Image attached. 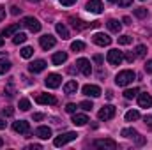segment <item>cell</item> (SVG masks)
Listing matches in <instances>:
<instances>
[{"instance_id":"cell-1","label":"cell","mask_w":152,"mask_h":150,"mask_svg":"<svg viewBox=\"0 0 152 150\" xmlns=\"http://www.w3.org/2000/svg\"><path fill=\"white\" fill-rule=\"evenodd\" d=\"M134 78H136L134 71H131V69H124V71H120L118 74L115 76V83H117L118 87H127L129 83H133Z\"/></svg>"},{"instance_id":"cell-2","label":"cell","mask_w":152,"mask_h":150,"mask_svg":"<svg viewBox=\"0 0 152 150\" xmlns=\"http://www.w3.org/2000/svg\"><path fill=\"white\" fill-rule=\"evenodd\" d=\"M76 138H78V134L73 133V131H69V133H64V134L57 136V138L53 140V145H55V147H64V145H67L69 141H75Z\"/></svg>"},{"instance_id":"cell-3","label":"cell","mask_w":152,"mask_h":150,"mask_svg":"<svg viewBox=\"0 0 152 150\" xmlns=\"http://www.w3.org/2000/svg\"><path fill=\"white\" fill-rule=\"evenodd\" d=\"M106 60L110 66H120L122 60H124V53L118 51V50H110L108 55H106Z\"/></svg>"},{"instance_id":"cell-4","label":"cell","mask_w":152,"mask_h":150,"mask_svg":"<svg viewBox=\"0 0 152 150\" xmlns=\"http://www.w3.org/2000/svg\"><path fill=\"white\" fill-rule=\"evenodd\" d=\"M21 25H23L25 28H28L30 32H39V30H41V23H39V20H36L34 16L23 18V20H21Z\"/></svg>"},{"instance_id":"cell-5","label":"cell","mask_w":152,"mask_h":150,"mask_svg":"<svg viewBox=\"0 0 152 150\" xmlns=\"http://www.w3.org/2000/svg\"><path fill=\"white\" fill-rule=\"evenodd\" d=\"M76 69H78L83 76H90V73H92L90 60H87V58H78V60H76Z\"/></svg>"},{"instance_id":"cell-6","label":"cell","mask_w":152,"mask_h":150,"mask_svg":"<svg viewBox=\"0 0 152 150\" xmlns=\"http://www.w3.org/2000/svg\"><path fill=\"white\" fill-rule=\"evenodd\" d=\"M44 83H46V87H48V88H58V87H60V83H62V76L51 73V74H48L46 78H44Z\"/></svg>"},{"instance_id":"cell-7","label":"cell","mask_w":152,"mask_h":150,"mask_svg":"<svg viewBox=\"0 0 152 150\" xmlns=\"http://www.w3.org/2000/svg\"><path fill=\"white\" fill-rule=\"evenodd\" d=\"M115 106H112V104H106V106H103L101 110H99V113H97V117H99V120H110V118H113L115 117Z\"/></svg>"},{"instance_id":"cell-8","label":"cell","mask_w":152,"mask_h":150,"mask_svg":"<svg viewBox=\"0 0 152 150\" xmlns=\"http://www.w3.org/2000/svg\"><path fill=\"white\" fill-rule=\"evenodd\" d=\"M92 41H94L97 46H103V48L112 44V37L106 36V34H103V32H96V34L92 36Z\"/></svg>"},{"instance_id":"cell-9","label":"cell","mask_w":152,"mask_h":150,"mask_svg":"<svg viewBox=\"0 0 152 150\" xmlns=\"http://www.w3.org/2000/svg\"><path fill=\"white\" fill-rule=\"evenodd\" d=\"M94 147L97 149H104V150H115L117 149V143L110 138H104V140H96L94 141Z\"/></svg>"},{"instance_id":"cell-10","label":"cell","mask_w":152,"mask_h":150,"mask_svg":"<svg viewBox=\"0 0 152 150\" xmlns=\"http://www.w3.org/2000/svg\"><path fill=\"white\" fill-rule=\"evenodd\" d=\"M12 129L14 133H20V134H28L30 133V124L27 120H18L12 124Z\"/></svg>"},{"instance_id":"cell-11","label":"cell","mask_w":152,"mask_h":150,"mask_svg":"<svg viewBox=\"0 0 152 150\" xmlns=\"http://www.w3.org/2000/svg\"><path fill=\"white\" fill-rule=\"evenodd\" d=\"M85 9L92 14H101L103 12V2L101 0H90V2H87Z\"/></svg>"},{"instance_id":"cell-12","label":"cell","mask_w":152,"mask_h":150,"mask_svg":"<svg viewBox=\"0 0 152 150\" xmlns=\"http://www.w3.org/2000/svg\"><path fill=\"white\" fill-rule=\"evenodd\" d=\"M39 44H41L42 50H51V48L57 44V39L53 37V36H50V34H46V36L39 37Z\"/></svg>"},{"instance_id":"cell-13","label":"cell","mask_w":152,"mask_h":150,"mask_svg":"<svg viewBox=\"0 0 152 150\" xmlns=\"http://www.w3.org/2000/svg\"><path fill=\"white\" fill-rule=\"evenodd\" d=\"M36 103L37 104H57V97H53L51 94H39L36 97Z\"/></svg>"},{"instance_id":"cell-14","label":"cell","mask_w":152,"mask_h":150,"mask_svg":"<svg viewBox=\"0 0 152 150\" xmlns=\"http://www.w3.org/2000/svg\"><path fill=\"white\" fill-rule=\"evenodd\" d=\"M81 90H83V94L88 95V97H99V95H101V88H99L97 85H85Z\"/></svg>"},{"instance_id":"cell-15","label":"cell","mask_w":152,"mask_h":150,"mask_svg":"<svg viewBox=\"0 0 152 150\" xmlns=\"http://www.w3.org/2000/svg\"><path fill=\"white\" fill-rule=\"evenodd\" d=\"M138 104H140V108H151L152 106V95L151 94H140L138 95Z\"/></svg>"},{"instance_id":"cell-16","label":"cell","mask_w":152,"mask_h":150,"mask_svg":"<svg viewBox=\"0 0 152 150\" xmlns=\"http://www.w3.org/2000/svg\"><path fill=\"white\" fill-rule=\"evenodd\" d=\"M44 69H46V62H44V60H34V62L28 66V71L34 73V74H37V73L44 71Z\"/></svg>"},{"instance_id":"cell-17","label":"cell","mask_w":152,"mask_h":150,"mask_svg":"<svg viewBox=\"0 0 152 150\" xmlns=\"http://www.w3.org/2000/svg\"><path fill=\"white\" fill-rule=\"evenodd\" d=\"M66 60H67V53H66V51H57V53L51 57V62H53V66H62Z\"/></svg>"},{"instance_id":"cell-18","label":"cell","mask_w":152,"mask_h":150,"mask_svg":"<svg viewBox=\"0 0 152 150\" xmlns=\"http://www.w3.org/2000/svg\"><path fill=\"white\" fill-rule=\"evenodd\" d=\"M71 122H73L75 125H78V127H81V125H87V122H88V117H87V115H83V113H75Z\"/></svg>"},{"instance_id":"cell-19","label":"cell","mask_w":152,"mask_h":150,"mask_svg":"<svg viewBox=\"0 0 152 150\" xmlns=\"http://www.w3.org/2000/svg\"><path fill=\"white\" fill-rule=\"evenodd\" d=\"M36 136L41 138V140H48L50 136H51V129L50 127H46V125H41L36 129Z\"/></svg>"},{"instance_id":"cell-20","label":"cell","mask_w":152,"mask_h":150,"mask_svg":"<svg viewBox=\"0 0 152 150\" xmlns=\"http://www.w3.org/2000/svg\"><path fill=\"white\" fill-rule=\"evenodd\" d=\"M20 25H21V23H12V25L5 27L4 32H2V36H4V37H11V36H14L16 30H20Z\"/></svg>"},{"instance_id":"cell-21","label":"cell","mask_w":152,"mask_h":150,"mask_svg":"<svg viewBox=\"0 0 152 150\" xmlns=\"http://www.w3.org/2000/svg\"><path fill=\"white\" fill-rule=\"evenodd\" d=\"M76 90H78V81H76V79H71V81H67V83L64 85V92H66L67 95L76 94Z\"/></svg>"},{"instance_id":"cell-22","label":"cell","mask_w":152,"mask_h":150,"mask_svg":"<svg viewBox=\"0 0 152 150\" xmlns=\"http://www.w3.org/2000/svg\"><path fill=\"white\" fill-rule=\"evenodd\" d=\"M55 30H57V34L62 39H69V30H67V27L64 23H57L55 25Z\"/></svg>"},{"instance_id":"cell-23","label":"cell","mask_w":152,"mask_h":150,"mask_svg":"<svg viewBox=\"0 0 152 150\" xmlns=\"http://www.w3.org/2000/svg\"><path fill=\"white\" fill-rule=\"evenodd\" d=\"M108 28L112 30V32H115V34H118L120 32V28H122V23L118 21V20H108Z\"/></svg>"},{"instance_id":"cell-24","label":"cell","mask_w":152,"mask_h":150,"mask_svg":"<svg viewBox=\"0 0 152 150\" xmlns=\"http://www.w3.org/2000/svg\"><path fill=\"white\" fill-rule=\"evenodd\" d=\"M71 23H73V27H75L76 30H85V28H88V27H90V23L81 21V20H75V18H71Z\"/></svg>"},{"instance_id":"cell-25","label":"cell","mask_w":152,"mask_h":150,"mask_svg":"<svg viewBox=\"0 0 152 150\" xmlns=\"http://www.w3.org/2000/svg\"><path fill=\"white\" fill-rule=\"evenodd\" d=\"M120 134H122L124 138H136V136H138V131L133 129V127H126V129H122Z\"/></svg>"},{"instance_id":"cell-26","label":"cell","mask_w":152,"mask_h":150,"mask_svg":"<svg viewBox=\"0 0 152 150\" xmlns=\"http://www.w3.org/2000/svg\"><path fill=\"white\" fill-rule=\"evenodd\" d=\"M138 94H140V90H138L136 87H134V88H127V90H124V97H126V99H134Z\"/></svg>"},{"instance_id":"cell-27","label":"cell","mask_w":152,"mask_h":150,"mask_svg":"<svg viewBox=\"0 0 152 150\" xmlns=\"http://www.w3.org/2000/svg\"><path fill=\"white\" fill-rule=\"evenodd\" d=\"M138 118H140V111H136V110H129V111L126 113V120L127 122H134Z\"/></svg>"},{"instance_id":"cell-28","label":"cell","mask_w":152,"mask_h":150,"mask_svg":"<svg viewBox=\"0 0 152 150\" xmlns=\"http://www.w3.org/2000/svg\"><path fill=\"white\" fill-rule=\"evenodd\" d=\"M25 41H27V34H23V32H18V34L12 36V42L14 44H23Z\"/></svg>"},{"instance_id":"cell-29","label":"cell","mask_w":152,"mask_h":150,"mask_svg":"<svg viewBox=\"0 0 152 150\" xmlns=\"http://www.w3.org/2000/svg\"><path fill=\"white\" fill-rule=\"evenodd\" d=\"M9 69H11V62L5 58H0V74H5Z\"/></svg>"},{"instance_id":"cell-30","label":"cell","mask_w":152,"mask_h":150,"mask_svg":"<svg viewBox=\"0 0 152 150\" xmlns=\"http://www.w3.org/2000/svg\"><path fill=\"white\" fill-rule=\"evenodd\" d=\"M32 55H34V48H30V46L21 48V57H23V58H30Z\"/></svg>"},{"instance_id":"cell-31","label":"cell","mask_w":152,"mask_h":150,"mask_svg":"<svg viewBox=\"0 0 152 150\" xmlns=\"http://www.w3.org/2000/svg\"><path fill=\"white\" fill-rule=\"evenodd\" d=\"M134 55H136V57H145V55H147V46L138 44V46H136V50H134Z\"/></svg>"},{"instance_id":"cell-32","label":"cell","mask_w":152,"mask_h":150,"mask_svg":"<svg viewBox=\"0 0 152 150\" xmlns=\"http://www.w3.org/2000/svg\"><path fill=\"white\" fill-rule=\"evenodd\" d=\"M20 110L21 111H28L30 110V101L28 99H20Z\"/></svg>"},{"instance_id":"cell-33","label":"cell","mask_w":152,"mask_h":150,"mask_svg":"<svg viewBox=\"0 0 152 150\" xmlns=\"http://www.w3.org/2000/svg\"><path fill=\"white\" fill-rule=\"evenodd\" d=\"M71 50H73V51H81V50H85V42H81V41H75V42L71 44Z\"/></svg>"},{"instance_id":"cell-34","label":"cell","mask_w":152,"mask_h":150,"mask_svg":"<svg viewBox=\"0 0 152 150\" xmlns=\"http://www.w3.org/2000/svg\"><path fill=\"white\" fill-rule=\"evenodd\" d=\"M133 12H134L136 18H145V16H147V9H145V7H138V9H134Z\"/></svg>"},{"instance_id":"cell-35","label":"cell","mask_w":152,"mask_h":150,"mask_svg":"<svg viewBox=\"0 0 152 150\" xmlns=\"http://www.w3.org/2000/svg\"><path fill=\"white\" fill-rule=\"evenodd\" d=\"M131 42H133V37H131V36H120V37H118V44L127 46V44H131Z\"/></svg>"},{"instance_id":"cell-36","label":"cell","mask_w":152,"mask_h":150,"mask_svg":"<svg viewBox=\"0 0 152 150\" xmlns=\"http://www.w3.org/2000/svg\"><path fill=\"white\" fill-rule=\"evenodd\" d=\"M80 108L85 110V111H90V110L94 108V104H92L90 101H83V103H80Z\"/></svg>"},{"instance_id":"cell-37","label":"cell","mask_w":152,"mask_h":150,"mask_svg":"<svg viewBox=\"0 0 152 150\" xmlns=\"http://www.w3.org/2000/svg\"><path fill=\"white\" fill-rule=\"evenodd\" d=\"M76 110H78V106H76L75 103L66 104V111H67V113H76Z\"/></svg>"},{"instance_id":"cell-38","label":"cell","mask_w":152,"mask_h":150,"mask_svg":"<svg viewBox=\"0 0 152 150\" xmlns=\"http://www.w3.org/2000/svg\"><path fill=\"white\" fill-rule=\"evenodd\" d=\"M2 115H4V117H12V115H14V110H12V108H4V110H2Z\"/></svg>"},{"instance_id":"cell-39","label":"cell","mask_w":152,"mask_h":150,"mask_svg":"<svg viewBox=\"0 0 152 150\" xmlns=\"http://www.w3.org/2000/svg\"><path fill=\"white\" fill-rule=\"evenodd\" d=\"M134 58H136V55H134V53H126V60H127V62H131V64H133V62H134Z\"/></svg>"},{"instance_id":"cell-40","label":"cell","mask_w":152,"mask_h":150,"mask_svg":"<svg viewBox=\"0 0 152 150\" xmlns=\"http://www.w3.org/2000/svg\"><path fill=\"white\" fill-rule=\"evenodd\" d=\"M133 4V0H118V5L120 7H127V5H131Z\"/></svg>"},{"instance_id":"cell-41","label":"cell","mask_w":152,"mask_h":150,"mask_svg":"<svg viewBox=\"0 0 152 150\" xmlns=\"http://www.w3.org/2000/svg\"><path fill=\"white\" fill-rule=\"evenodd\" d=\"M20 12H21V9H20V7H16V5H12V7H11V14H14V16H18Z\"/></svg>"},{"instance_id":"cell-42","label":"cell","mask_w":152,"mask_h":150,"mask_svg":"<svg viewBox=\"0 0 152 150\" xmlns=\"http://www.w3.org/2000/svg\"><path fill=\"white\" fill-rule=\"evenodd\" d=\"M145 73H149V74H152V60H149V62L145 64Z\"/></svg>"},{"instance_id":"cell-43","label":"cell","mask_w":152,"mask_h":150,"mask_svg":"<svg viewBox=\"0 0 152 150\" xmlns=\"http://www.w3.org/2000/svg\"><path fill=\"white\" fill-rule=\"evenodd\" d=\"M58 2H60L62 5H73V4H75L76 0H58Z\"/></svg>"},{"instance_id":"cell-44","label":"cell","mask_w":152,"mask_h":150,"mask_svg":"<svg viewBox=\"0 0 152 150\" xmlns=\"http://www.w3.org/2000/svg\"><path fill=\"white\" fill-rule=\"evenodd\" d=\"M42 118H44V115H42V113H34V120H36V122L42 120Z\"/></svg>"},{"instance_id":"cell-45","label":"cell","mask_w":152,"mask_h":150,"mask_svg":"<svg viewBox=\"0 0 152 150\" xmlns=\"http://www.w3.org/2000/svg\"><path fill=\"white\" fill-rule=\"evenodd\" d=\"M94 62L96 64H103V57L101 55H94Z\"/></svg>"},{"instance_id":"cell-46","label":"cell","mask_w":152,"mask_h":150,"mask_svg":"<svg viewBox=\"0 0 152 150\" xmlns=\"http://www.w3.org/2000/svg\"><path fill=\"white\" fill-rule=\"evenodd\" d=\"M4 18H5V7H4V5H0V21H2Z\"/></svg>"},{"instance_id":"cell-47","label":"cell","mask_w":152,"mask_h":150,"mask_svg":"<svg viewBox=\"0 0 152 150\" xmlns=\"http://www.w3.org/2000/svg\"><path fill=\"white\" fill-rule=\"evenodd\" d=\"M145 124H147L149 127H152V117H145Z\"/></svg>"},{"instance_id":"cell-48","label":"cell","mask_w":152,"mask_h":150,"mask_svg":"<svg viewBox=\"0 0 152 150\" xmlns=\"http://www.w3.org/2000/svg\"><path fill=\"white\" fill-rule=\"evenodd\" d=\"M28 150H41V145H37V143H36V145H30Z\"/></svg>"},{"instance_id":"cell-49","label":"cell","mask_w":152,"mask_h":150,"mask_svg":"<svg viewBox=\"0 0 152 150\" xmlns=\"http://www.w3.org/2000/svg\"><path fill=\"white\" fill-rule=\"evenodd\" d=\"M122 21H124L126 25H131V18H129V16H126V18H122Z\"/></svg>"},{"instance_id":"cell-50","label":"cell","mask_w":152,"mask_h":150,"mask_svg":"<svg viewBox=\"0 0 152 150\" xmlns=\"http://www.w3.org/2000/svg\"><path fill=\"white\" fill-rule=\"evenodd\" d=\"M0 129H5V122H4V118H0Z\"/></svg>"},{"instance_id":"cell-51","label":"cell","mask_w":152,"mask_h":150,"mask_svg":"<svg viewBox=\"0 0 152 150\" xmlns=\"http://www.w3.org/2000/svg\"><path fill=\"white\" fill-rule=\"evenodd\" d=\"M2 46H4V37L0 36V48H2Z\"/></svg>"},{"instance_id":"cell-52","label":"cell","mask_w":152,"mask_h":150,"mask_svg":"<svg viewBox=\"0 0 152 150\" xmlns=\"http://www.w3.org/2000/svg\"><path fill=\"white\" fill-rule=\"evenodd\" d=\"M2 145H4V141H2V138H0V147H2Z\"/></svg>"},{"instance_id":"cell-53","label":"cell","mask_w":152,"mask_h":150,"mask_svg":"<svg viewBox=\"0 0 152 150\" xmlns=\"http://www.w3.org/2000/svg\"><path fill=\"white\" fill-rule=\"evenodd\" d=\"M28 2H41V0H28Z\"/></svg>"},{"instance_id":"cell-54","label":"cell","mask_w":152,"mask_h":150,"mask_svg":"<svg viewBox=\"0 0 152 150\" xmlns=\"http://www.w3.org/2000/svg\"><path fill=\"white\" fill-rule=\"evenodd\" d=\"M108 2H117V0H108Z\"/></svg>"},{"instance_id":"cell-55","label":"cell","mask_w":152,"mask_h":150,"mask_svg":"<svg viewBox=\"0 0 152 150\" xmlns=\"http://www.w3.org/2000/svg\"><path fill=\"white\" fill-rule=\"evenodd\" d=\"M142 2H143V0H142Z\"/></svg>"}]
</instances>
